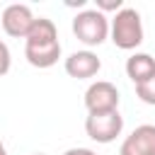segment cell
Segmentation results:
<instances>
[{"instance_id":"1","label":"cell","mask_w":155,"mask_h":155,"mask_svg":"<svg viewBox=\"0 0 155 155\" xmlns=\"http://www.w3.org/2000/svg\"><path fill=\"white\" fill-rule=\"evenodd\" d=\"M109 36H111L114 46L121 51L138 48L143 44V22H140L138 10H133V7L119 10L109 22Z\"/></svg>"},{"instance_id":"2","label":"cell","mask_w":155,"mask_h":155,"mask_svg":"<svg viewBox=\"0 0 155 155\" xmlns=\"http://www.w3.org/2000/svg\"><path fill=\"white\" fill-rule=\"evenodd\" d=\"M73 34L85 46H99L109 39V19L97 7L94 10H82L73 17Z\"/></svg>"},{"instance_id":"3","label":"cell","mask_w":155,"mask_h":155,"mask_svg":"<svg viewBox=\"0 0 155 155\" xmlns=\"http://www.w3.org/2000/svg\"><path fill=\"white\" fill-rule=\"evenodd\" d=\"M85 131L94 143H111L121 136L124 131V116L116 111H107V114H87L85 119Z\"/></svg>"},{"instance_id":"4","label":"cell","mask_w":155,"mask_h":155,"mask_svg":"<svg viewBox=\"0 0 155 155\" xmlns=\"http://www.w3.org/2000/svg\"><path fill=\"white\" fill-rule=\"evenodd\" d=\"M119 90L109 80H97L85 90V107L87 114H107L119 109Z\"/></svg>"},{"instance_id":"5","label":"cell","mask_w":155,"mask_h":155,"mask_svg":"<svg viewBox=\"0 0 155 155\" xmlns=\"http://www.w3.org/2000/svg\"><path fill=\"white\" fill-rule=\"evenodd\" d=\"M0 22H2V29H5V34H7V36L27 39V34H29V29L34 27L36 17H34V12H31V7H29V5L15 2V5H7V7L2 10Z\"/></svg>"},{"instance_id":"6","label":"cell","mask_w":155,"mask_h":155,"mask_svg":"<svg viewBox=\"0 0 155 155\" xmlns=\"http://www.w3.org/2000/svg\"><path fill=\"white\" fill-rule=\"evenodd\" d=\"M119 155H155V124H140L124 138Z\"/></svg>"},{"instance_id":"7","label":"cell","mask_w":155,"mask_h":155,"mask_svg":"<svg viewBox=\"0 0 155 155\" xmlns=\"http://www.w3.org/2000/svg\"><path fill=\"white\" fill-rule=\"evenodd\" d=\"M102 70V61L97 58L94 51L85 48V51H73L68 58H65V73L75 80H87V78H94L97 73Z\"/></svg>"},{"instance_id":"8","label":"cell","mask_w":155,"mask_h":155,"mask_svg":"<svg viewBox=\"0 0 155 155\" xmlns=\"http://www.w3.org/2000/svg\"><path fill=\"white\" fill-rule=\"evenodd\" d=\"M126 75L133 85H140V82L150 80L155 75V58L150 53H140V51L131 53L126 58Z\"/></svg>"},{"instance_id":"9","label":"cell","mask_w":155,"mask_h":155,"mask_svg":"<svg viewBox=\"0 0 155 155\" xmlns=\"http://www.w3.org/2000/svg\"><path fill=\"white\" fill-rule=\"evenodd\" d=\"M24 58L34 68H51L61 58V41L44 44V46H29V44H24Z\"/></svg>"},{"instance_id":"10","label":"cell","mask_w":155,"mask_h":155,"mask_svg":"<svg viewBox=\"0 0 155 155\" xmlns=\"http://www.w3.org/2000/svg\"><path fill=\"white\" fill-rule=\"evenodd\" d=\"M56 41H58V29L46 17H36L34 27L29 29V34L24 39V44H29V46H44V44H56Z\"/></svg>"},{"instance_id":"11","label":"cell","mask_w":155,"mask_h":155,"mask_svg":"<svg viewBox=\"0 0 155 155\" xmlns=\"http://www.w3.org/2000/svg\"><path fill=\"white\" fill-rule=\"evenodd\" d=\"M136 97H138L140 102H145V104L155 107V75H153L150 80H145V82L136 85Z\"/></svg>"},{"instance_id":"12","label":"cell","mask_w":155,"mask_h":155,"mask_svg":"<svg viewBox=\"0 0 155 155\" xmlns=\"http://www.w3.org/2000/svg\"><path fill=\"white\" fill-rule=\"evenodd\" d=\"M10 65H12V53H10L7 44L0 41V78L10 73Z\"/></svg>"},{"instance_id":"13","label":"cell","mask_w":155,"mask_h":155,"mask_svg":"<svg viewBox=\"0 0 155 155\" xmlns=\"http://www.w3.org/2000/svg\"><path fill=\"white\" fill-rule=\"evenodd\" d=\"M97 10H99L102 15H107V12H119V10H124V0H97Z\"/></svg>"},{"instance_id":"14","label":"cell","mask_w":155,"mask_h":155,"mask_svg":"<svg viewBox=\"0 0 155 155\" xmlns=\"http://www.w3.org/2000/svg\"><path fill=\"white\" fill-rule=\"evenodd\" d=\"M63 155H97V153L90 150V148H68Z\"/></svg>"},{"instance_id":"15","label":"cell","mask_w":155,"mask_h":155,"mask_svg":"<svg viewBox=\"0 0 155 155\" xmlns=\"http://www.w3.org/2000/svg\"><path fill=\"white\" fill-rule=\"evenodd\" d=\"M0 155H7V148H5V143L0 140Z\"/></svg>"},{"instance_id":"16","label":"cell","mask_w":155,"mask_h":155,"mask_svg":"<svg viewBox=\"0 0 155 155\" xmlns=\"http://www.w3.org/2000/svg\"><path fill=\"white\" fill-rule=\"evenodd\" d=\"M31 155H46V153H31Z\"/></svg>"}]
</instances>
